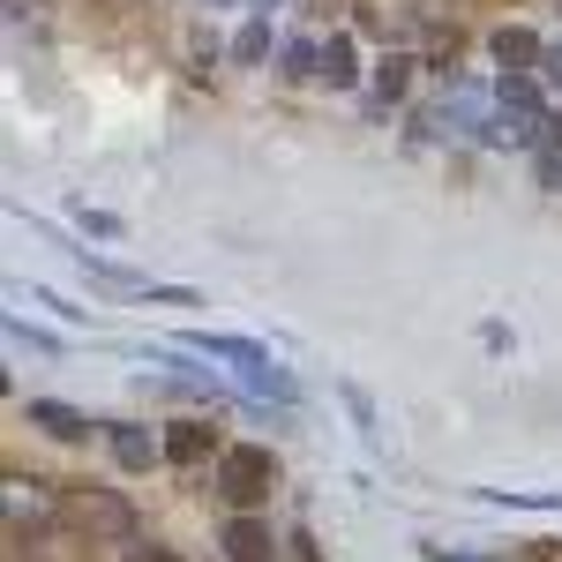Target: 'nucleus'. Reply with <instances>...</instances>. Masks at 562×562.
<instances>
[{
  "label": "nucleus",
  "mask_w": 562,
  "mask_h": 562,
  "mask_svg": "<svg viewBox=\"0 0 562 562\" xmlns=\"http://www.w3.org/2000/svg\"><path fill=\"white\" fill-rule=\"evenodd\" d=\"M83 217V233H98V240H121V217H105V211H76Z\"/></svg>",
  "instance_id": "dca6fc26"
},
{
  "label": "nucleus",
  "mask_w": 562,
  "mask_h": 562,
  "mask_svg": "<svg viewBox=\"0 0 562 562\" xmlns=\"http://www.w3.org/2000/svg\"><path fill=\"white\" fill-rule=\"evenodd\" d=\"M128 562H180L173 548H158V540H150V548H128Z\"/></svg>",
  "instance_id": "a211bd4d"
},
{
  "label": "nucleus",
  "mask_w": 562,
  "mask_h": 562,
  "mask_svg": "<svg viewBox=\"0 0 562 562\" xmlns=\"http://www.w3.org/2000/svg\"><path fill=\"white\" fill-rule=\"evenodd\" d=\"M211 450H217L211 420H173V428H166V458H173V465H203Z\"/></svg>",
  "instance_id": "423d86ee"
},
{
  "label": "nucleus",
  "mask_w": 562,
  "mask_h": 562,
  "mask_svg": "<svg viewBox=\"0 0 562 562\" xmlns=\"http://www.w3.org/2000/svg\"><path fill=\"white\" fill-rule=\"evenodd\" d=\"M0 503H8V532L15 540H31V532H45V525L60 518V495L38 473H8L0 480Z\"/></svg>",
  "instance_id": "7ed1b4c3"
},
{
  "label": "nucleus",
  "mask_w": 562,
  "mask_h": 562,
  "mask_svg": "<svg viewBox=\"0 0 562 562\" xmlns=\"http://www.w3.org/2000/svg\"><path fill=\"white\" fill-rule=\"evenodd\" d=\"M540 180H548V188H562V150H540Z\"/></svg>",
  "instance_id": "f3484780"
},
{
  "label": "nucleus",
  "mask_w": 562,
  "mask_h": 562,
  "mask_svg": "<svg viewBox=\"0 0 562 562\" xmlns=\"http://www.w3.org/2000/svg\"><path fill=\"white\" fill-rule=\"evenodd\" d=\"M31 428L60 435V442H76V435H90V420L76 413V405H60V397H31Z\"/></svg>",
  "instance_id": "6e6552de"
},
{
  "label": "nucleus",
  "mask_w": 562,
  "mask_h": 562,
  "mask_svg": "<svg viewBox=\"0 0 562 562\" xmlns=\"http://www.w3.org/2000/svg\"><path fill=\"white\" fill-rule=\"evenodd\" d=\"M413 90V53H383L375 60V98H405Z\"/></svg>",
  "instance_id": "9b49d317"
},
{
  "label": "nucleus",
  "mask_w": 562,
  "mask_h": 562,
  "mask_svg": "<svg viewBox=\"0 0 562 562\" xmlns=\"http://www.w3.org/2000/svg\"><path fill=\"white\" fill-rule=\"evenodd\" d=\"M68 518L83 540H135V503L121 487H76L68 495Z\"/></svg>",
  "instance_id": "f03ea898"
},
{
  "label": "nucleus",
  "mask_w": 562,
  "mask_h": 562,
  "mask_svg": "<svg viewBox=\"0 0 562 562\" xmlns=\"http://www.w3.org/2000/svg\"><path fill=\"white\" fill-rule=\"evenodd\" d=\"M225 555H233V562H270V555H278V540H270V525H262V518H233V525H225Z\"/></svg>",
  "instance_id": "0eeeda50"
},
{
  "label": "nucleus",
  "mask_w": 562,
  "mask_h": 562,
  "mask_svg": "<svg viewBox=\"0 0 562 562\" xmlns=\"http://www.w3.org/2000/svg\"><path fill=\"white\" fill-rule=\"evenodd\" d=\"M217 8H225V0H217Z\"/></svg>",
  "instance_id": "6ab92c4d"
},
{
  "label": "nucleus",
  "mask_w": 562,
  "mask_h": 562,
  "mask_svg": "<svg viewBox=\"0 0 562 562\" xmlns=\"http://www.w3.org/2000/svg\"><path fill=\"white\" fill-rule=\"evenodd\" d=\"M323 76H330V83H352V76H360V68H352V38H346V31H330V45H323Z\"/></svg>",
  "instance_id": "ddd939ff"
},
{
  "label": "nucleus",
  "mask_w": 562,
  "mask_h": 562,
  "mask_svg": "<svg viewBox=\"0 0 562 562\" xmlns=\"http://www.w3.org/2000/svg\"><path fill=\"white\" fill-rule=\"evenodd\" d=\"M113 458H121L128 473H143V465L158 458V442H150V435H143V428H113Z\"/></svg>",
  "instance_id": "f8f14e48"
},
{
  "label": "nucleus",
  "mask_w": 562,
  "mask_h": 562,
  "mask_svg": "<svg viewBox=\"0 0 562 562\" xmlns=\"http://www.w3.org/2000/svg\"><path fill=\"white\" fill-rule=\"evenodd\" d=\"M233 53H240V60H262V53H270V23H248V31L233 38Z\"/></svg>",
  "instance_id": "2eb2a0df"
},
{
  "label": "nucleus",
  "mask_w": 562,
  "mask_h": 562,
  "mask_svg": "<svg viewBox=\"0 0 562 562\" xmlns=\"http://www.w3.org/2000/svg\"><path fill=\"white\" fill-rule=\"evenodd\" d=\"M503 105L510 113H540V83L532 76H503Z\"/></svg>",
  "instance_id": "4468645a"
},
{
  "label": "nucleus",
  "mask_w": 562,
  "mask_h": 562,
  "mask_svg": "<svg viewBox=\"0 0 562 562\" xmlns=\"http://www.w3.org/2000/svg\"><path fill=\"white\" fill-rule=\"evenodd\" d=\"M495 60H503L510 76H525V68L540 60V38H532V31H518V23H503V31H495Z\"/></svg>",
  "instance_id": "9d476101"
},
{
  "label": "nucleus",
  "mask_w": 562,
  "mask_h": 562,
  "mask_svg": "<svg viewBox=\"0 0 562 562\" xmlns=\"http://www.w3.org/2000/svg\"><path fill=\"white\" fill-rule=\"evenodd\" d=\"M555 8H562V0H555Z\"/></svg>",
  "instance_id": "aec40b11"
},
{
  "label": "nucleus",
  "mask_w": 562,
  "mask_h": 562,
  "mask_svg": "<svg viewBox=\"0 0 562 562\" xmlns=\"http://www.w3.org/2000/svg\"><path fill=\"white\" fill-rule=\"evenodd\" d=\"M360 31L405 38V31H413V0H360Z\"/></svg>",
  "instance_id": "1a4fd4ad"
},
{
  "label": "nucleus",
  "mask_w": 562,
  "mask_h": 562,
  "mask_svg": "<svg viewBox=\"0 0 562 562\" xmlns=\"http://www.w3.org/2000/svg\"><path fill=\"white\" fill-rule=\"evenodd\" d=\"M217 487H225V503L256 510L262 495L278 487V458L256 450V442H233V450H217Z\"/></svg>",
  "instance_id": "f257e3e1"
},
{
  "label": "nucleus",
  "mask_w": 562,
  "mask_h": 562,
  "mask_svg": "<svg viewBox=\"0 0 562 562\" xmlns=\"http://www.w3.org/2000/svg\"><path fill=\"white\" fill-rule=\"evenodd\" d=\"M435 121H458L465 135H487V143H495V121H487V98H480L473 83H450V98H442V113H435ZM435 121H428V128H435Z\"/></svg>",
  "instance_id": "20e7f679"
},
{
  "label": "nucleus",
  "mask_w": 562,
  "mask_h": 562,
  "mask_svg": "<svg viewBox=\"0 0 562 562\" xmlns=\"http://www.w3.org/2000/svg\"><path fill=\"white\" fill-rule=\"evenodd\" d=\"M23 548V562H83L90 540L83 532H60V525H45V532H31V540H15Z\"/></svg>",
  "instance_id": "39448f33"
}]
</instances>
